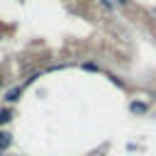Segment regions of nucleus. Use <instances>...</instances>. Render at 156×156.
Masks as SVG:
<instances>
[{"instance_id":"f257e3e1","label":"nucleus","mask_w":156,"mask_h":156,"mask_svg":"<svg viewBox=\"0 0 156 156\" xmlns=\"http://www.w3.org/2000/svg\"><path fill=\"white\" fill-rule=\"evenodd\" d=\"M10 141H12L10 134H7V132H0V151H5V149L10 146Z\"/></svg>"},{"instance_id":"423d86ee","label":"nucleus","mask_w":156,"mask_h":156,"mask_svg":"<svg viewBox=\"0 0 156 156\" xmlns=\"http://www.w3.org/2000/svg\"><path fill=\"white\" fill-rule=\"evenodd\" d=\"M0 85H2V78H0Z\"/></svg>"},{"instance_id":"7ed1b4c3","label":"nucleus","mask_w":156,"mask_h":156,"mask_svg":"<svg viewBox=\"0 0 156 156\" xmlns=\"http://www.w3.org/2000/svg\"><path fill=\"white\" fill-rule=\"evenodd\" d=\"M17 95H20V88H12V90L7 93V100H10V102H15V100H17Z\"/></svg>"},{"instance_id":"f03ea898","label":"nucleus","mask_w":156,"mask_h":156,"mask_svg":"<svg viewBox=\"0 0 156 156\" xmlns=\"http://www.w3.org/2000/svg\"><path fill=\"white\" fill-rule=\"evenodd\" d=\"M10 117H12V112H10V110H0V124H7V122H10Z\"/></svg>"},{"instance_id":"20e7f679","label":"nucleus","mask_w":156,"mask_h":156,"mask_svg":"<svg viewBox=\"0 0 156 156\" xmlns=\"http://www.w3.org/2000/svg\"><path fill=\"white\" fill-rule=\"evenodd\" d=\"M132 110H134V112H146V105H141V102H132Z\"/></svg>"},{"instance_id":"39448f33","label":"nucleus","mask_w":156,"mask_h":156,"mask_svg":"<svg viewBox=\"0 0 156 156\" xmlns=\"http://www.w3.org/2000/svg\"><path fill=\"white\" fill-rule=\"evenodd\" d=\"M117 2H129V0H117Z\"/></svg>"}]
</instances>
